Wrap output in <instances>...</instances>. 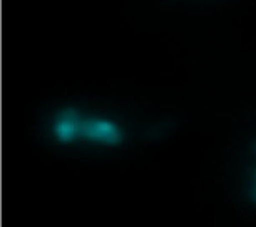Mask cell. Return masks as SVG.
I'll list each match as a JSON object with an SVG mask.
<instances>
[{"label":"cell","mask_w":256,"mask_h":227,"mask_svg":"<svg viewBox=\"0 0 256 227\" xmlns=\"http://www.w3.org/2000/svg\"><path fill=\"white\" fill-rule=\"evenodd\" d=\"M77 137L104 144V146H119L124 141V134L118 125L106 119H86L80 117L77 127Z\"/></svg>","instance_id":"1"},{"label":"cell","mask_w":256,"mask_h":227,"mask_svg":"<svg viewBox=\"0 0 256 227\" xmlns=\"http://www.w3.org/2000/svg\"><path fill=\"white\" fill-rule=\"evenodd\" d=\"M80 112L74 107L62 109L56 117L54 122V135L56 139L62 144H67L74 141L77 137V127H79Z\"/></svg>","instance_id":"2"},{"label":"cell","mask_w":256,"mask_h":227,"mask_svg":"<svg viewBox=\"0 0 256 227\" xmlns=\"http://www.w3.org/2000/svg\"><path fill=\"white\" fill-rule=\"evenodd\" d=\"M250 201L256 204V171L253 174V181H251V186H250Z\"/></svg>","instance_id":"3"},{"label":"cell","mask_w":256,"mask_h":227,"mask_svg":"<svg viewBox=\"0 0 256 227\" xmlns=\"http://www.w3.org/2000/svg\"><path fill=\"white\" fill-rule=\"evenodd\" d=\"M251 152H253L254 156H256V141H254L253 144H251Z\"/></svg>","instance_id":"4"}]
</instances>
